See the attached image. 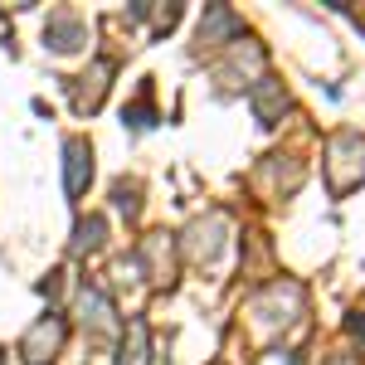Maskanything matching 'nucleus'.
Segmentation results:
<instances>
[{
  "label": "nucleus",
  "instance_id": "1",
  "mask_svg": "<svg viewBox=\"0 0 365 365\" xmlns=\"http://www.w3.org/2000/svg\"><path fill=\"white\" fill-rule=\"evenodd\" d=\"M63 336H68V322L63 317H44V322H34L29 327V336L20 341V356H25V365H49L58 356V346H63Z\"/></svg>",
  "mask_w": 365,
  "mask_h": 365
},
{
  "label": "nucleus",
  "instance_id": "2",
  "mask_svg": "<svg viewBox=\"0 0 365 365\" xmlns=\"http://www.w3.org/2000/svg\"><path fill=\"white\" fill-rule=\"evenodd\" d=\"M88 180H93V146L83 137H68L63 141V190L78 200L88 190Z\"/></svg>",
  "mask_w": 365,
  "mask_h": 365
},
{
  "label": "nucleus",
  "instance_id": "3",
  "mask_svg": "<svg viewBox=\"0 0 365 365\" xmlns=\"http://www.w3.org/2000/svg\"><path fill=\"white\" fill-rule=\"evenodd\" d=\"M44 44H49L54 54H73V49L88 44V25L73 15V10H54L49 25H44Z\"/></svg>",
  "mask_w": 365,
  "mask_h": 365
},
{
  "label": "nucleus",
  "instance_id": "4",
  "mask_svg": "<svg viewBox=\"0 0 365 365\" xmlns=\"http://www.w3.org/2000/svg\"><path fill=\"white\" fill-rule=\"evenodd\" d=\"M225 39H244V20H239L229 5H210L205 20H200V44H205V49H220Z\"/></svg>",
  "mask_w": 365,
  "mask_h": 365
},
{
  "label": "nucleus",
  "instance_id": "5",
  "mask_svg": "<svg viewBox=\"0 0 365 365\" xmlns=\"http://www.w3.org/2000/svg\"><path fill=\"white\" fill-rule=\"evenodd\" d=\"M249 108H253V117H258L263 127H273V122L287 113V93H282V83L278 78H258V88L249 93Z\"/></svg>",
  "mask_w": 365,
  "mask_h": 365
},
{
  "label": "nucleus",
  "instance_id": "6",
  "mask_svg": "<svg viewBox=\"0 0 365 365\" xmlns=\"http://www.w3.org/2000/svg\"><path fill=\"white\" fill-rule=\"evenodd\" d=\"M108 78H113V58H98L93 73H83L78 88H73V108H78V113H98V103H103V93H108Z\"/></svg>",
  "mask_w": 365,
  "mask_h": 365
},
{
  "label": "nucleus",
  "instance_id": "7",
  "mask_svg": "<svg viewBox=\"0 0 365 365\" xmlns=\"http://www.w3.org/2000/svg\"><path fill=\"white\" fill-rule=\"evenodd\" d=\"M78 312H83V327L93 322V331H117V322H113L117 312L98 287H83V292H78Z\"/></svg>",
  "mask_w": 365,
  "mask_h": 365
},
{
  "label": "nucleus",
  "instance_id": "8",
  "mask_svg": "<svg viewBox=\"0 0 365 365\" xmlns=\"http://www.w3.org/2000/svg\"><path fill=\"white\" fill-rule=\"evenodd\" d=\"M117 365H151V341H146V322H127V336H122V356Z\"/></svg>",
  "mask_w": 365,
  "mask_h": 365
},
{
  "label": "nucleus",
  "instance_id": "9",
  "mask_svg": "<svg viewBox=\"0 0 365 365\" xmlns=\"http://www.w3.org/2000/svg\"><path fill=\"white\" fill-rule=\"evenodd\" d=\"M98 244H103V220L93 215V220H83V225L73 229V244H68V249H73V253H88V249H98Z\"/></svg>",
  "mask_w": 365,
  "mask_h": 365
},
{
  "label": "nucleus",
  "instance_id": "10",
  "mask_svg": "<svg viewBox=\"0 0 365 365\" xmlns=\"http://www.w3.org/2000/svg\"><path fill=\"white\" fill-rule=\"evenodd\" d=\"M122 117H127V122H132L137 132H141V127H151V122H156V113H151V103H146V98H141V103H132V108H127Z\"/></svg>",
  "mask_w": 365,
  "mask_h": 365
},
{
  "label": "nucleus",
  "instance_id": "11",
  "mask_svg": "<svg viewBox=\"0 0 365 365\" xmlns=\"http://www.w3.org/2000/svg\"><path fill=\"white\" fill-rule=\"evenodd\" d=\"M113 195H117V210L122 215H137V185H117Z\"/></svg>",
  "mask_w": 365,
  "mask_h": 365
},
{
  "label": "nucleus",
  "instance_id": "12",
  "mask_svg": "<svg viewBox=\"0 0 365 365\" xmlns=\"http://www.w3.org/2000/svg\"><path fill=\"white\" fill-rule=\"evenodd\" d=\"M351 336H361V341H365V317H351Z\"/></svg>",
  "mask_w": 365,
  "mask_h": 365
},
{
  "label": "nucleus",
  "instance_id": "13",
  "mask_svg": "<svg viewBox=\"0 0 365 365\" xmlns=\"http://www.w3.org/2000/svg\"><path fill=\"white\" fill-rule=\"evenodd\" d=\"M0 25H5V20H0Z\"/></svg>",
  "mask_w": 365,
  "mask_h": 365
}]
</instances>
